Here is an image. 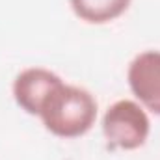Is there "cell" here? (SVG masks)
<instances>
[{"instance_id":"cell-1","label":"cell","mask_w":160,"mask_h":160,"mask_svg":"<svg viewBox=\"0 0 160 160\" xmlns=\"http://www.w3.org/2000/svg\"><path fill=\"white\" fill-rule=\"evenodd\" d=\"M97 114V101L88 89L63 82L48 95L38 118L50 134L73 140L93 128Z\"/></svg>"},{"instance_id":"cell-2","label":"cell","mask_w":160,"mask_h":160,"mask_svg":"<svg viewBox=\"0 0 160 160\" xmlns=\"http://www.w3.org/2000/svg\"><path fill=\"white\" fill-rule=\"evenodd\" d=\"M102 134L110 147L136 151L145 145L151 134L147 110L130 99H119L110 104L102 116Z\"/></svg>"},{"instance_id":"cell-3","label":"cell","mask_w":160,"mask_h":160,"mask_svg":"<svg viewBox=\"0 0 160 160\" xmlns=\"http://www.w3.org/2000/svg\"><path fill=\"white\" fill-rule=\"evenodd\" d=\"M127 82L136 101L160 116V50H143L132 58L127 69Z\"/></svg>"},{"instance_id":"cell-4","label":"cell","mask_w":160,"mask_h":160,"mask_svg":"<svg viewBox=\"0 0 160 160\" xmlns=\"http://www.w3.org/2000/svg\"><path fill=\"white\" fill-rule=\"evenodd\" d=\"M60 84H63V80L54 71L45 67H28L15 77L11 93L21 110L30 116H39L45 101Z\"/></svg>"},{"instance_id":"cell-5","label":"cell","mask_w":160,"mask_h":160,"mask_svg":"<svg viewBox=\"0 0 160 160\" xmlns=\"http://www.w3.org/2000/svg\"><path fill=\"white\" fill-rule=\"evenodd\" d=\"M132 0H69L73 13L88 24H108L127 13Z\"/></svg>"}]
</instances>
